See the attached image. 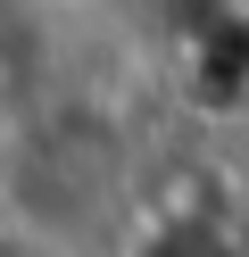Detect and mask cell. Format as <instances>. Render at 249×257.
Returning a JSON list of instances; mask_svg holds the SVG:
<instances>
[{
    "mask_svg": "<svg viewBox=\"0 0 249 257\" xmlns=\"http://www.w3.org/2000/svg\"><path fill=\"white\" fill-rule=\"evenodd\" d=\"M125 257H249V232L224 216V199L191 191V199H158L133 224Z\"/></svg>",
    "mask_w": 249,
    "mask_h": 257,
    "instance_id": "6da1fadb",
    "label": "cell"
},
{
    "mask_svg": "<svg viewBox=\"0 0 249 257\" xmlns=\"http://www.w3.org/2000/svg\"><path fill=\"white\" fill-rule=\"evenodd\" d=\"M191 91L208 108H249V17L216 9L191 42Z\"/></svg>",
    "mask_w": 249,
    "mask_h": 257,
    "instance_id": "7a4b0ae2",
    "label": "cell"
},
{
    "mask_svg": "<svg viewBox=\"0 0 249 257\" xmlns=\"http://www.w3.org/2000/svg\"><path fill=\"white\" fill-rule=\"evenodd\" d=\"M0 83H9V25H0Z\"/></svg>",
    "mask_w": 249,
    "mask_h": 257,
    "instance_id": "3957f363",
    "label": "cell"
}]
</instances>
